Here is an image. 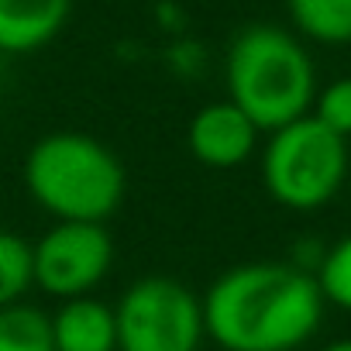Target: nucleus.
I'll return each mask as SVG.
<instances>
[{
	"label": "nucleus",
	"mask_w": 351,
	"mask_h": 351,
	"mask_svg": "<svg viewBox=\"0 0 351 351\" xmlns=\"http://www.w3.org/2000/svg\"><path fill=\"white\" fill-rule=\"evenodd\" d=\"M324 317L317 276L296 262L228 269L204 296L207 334L228 351H293Z\"/></svg>",
	"instance_id": "f257e3e1"
},
{
	"label": "nucleus",
	"mask_w": 351,
	"mask_h": 351,
	"mask_svg": "<svg viewBox=\"0 0 351 351\" xmlns=\"http://www.w3.org/2000/svg\"><path fill=\"white\" fill-rule=\"evenodd\" d=\"M228 100H234L258 131H276L310 114L317 69L296 35L276 25H248L228 49Z\"/></svg>",
	"instance_id": "f03ea898"
},
{
	"label": "nucleus",
	"mask_w": 351,
	"mask_h": 351,
	"mask_svg": "<svg viewBox=\"0 0 351 351\" xmlns=\"http://www.w3.org/2000/svg\"><path fill=\"white\" fill-rule=\"evenodd\" d=\"M25 186L56 221H107L124 200V165L83 131H52L25 158Z\"/></svg>",
	"instance_id": "7ed1b4c3"
},
{
	"label": "nucleus",
	"mask_w": 351,
	"mask_h": 351,
	"mask_svg": "<svg viewBox=\"0 0 351 351\" xmlns=\"http://www.w3.org/2000/svg\"><path fill=\"white\" fill-rule=\"evenodd\" d=\"M351 169L348 138L313 114L269 131L262 152V186L286 210H320L330 204Z\"/></svg>",
	"instance_id": "20e7f679"
},
{
	"label": "nucleus",
	"mask_w": 351,
	"mask_h": 351,
	"mask_svg": "<svg viewBox=\"0 0 351 351\" xmlns=\"http://www.w3.org/2000/svg\"><path fill=\"white\" fill-rule=\"evenodd\" d=\"M117 351H197L207 334L204 300L180 279L145 276L114 306Z\"/></svg>",
	"instance_id": "39448f33"
},
{
	"label": "nucleus",
	"mask_w": 351,
	"mask_h": 351,
	"mask_svg": "<svg viewBox=\"0 0 351 351\" xmlns=\"http://www.w3.org/2000/svg\"><path fill=\"white\" fill-rule=\"evenodd\" d=\"M35 282L59 300L86 296L114 262V241L104 221H56L35 245Z\"/></svg>",
	"instance_id": "423d86ee"
},
{
	"label": "nucleus",
	"mask_w": 351,
	"mask_h": 351,
	"mask_svg": "<svg viewBox=\"0 0 351 351\" xmlns=\"http://www.w3.org/2000/svg\"><path fill=\"white\" fill-rule=\"evenodd\" d=\"M258 134V124L234 100H217L193 114L186 141L207 169H238L255 152Z\"/></svg>",
	"instance_id": "0eeeda50"
},
{
	"label": "nucleus",
	"mask_w": 351,
	"mask_h": 351,
	"mask_svg": "<svg viewBox=\"0 0 351 351\" xmlns=\"http://www.w3.org/2000/svg\"><path fill=\"white\" fill-rule=\"evenodd\" d=\"M73 0H0V52L25 56L49 45L69 18Z\"/></svg>",
	"instance_id": "6e6552de"
},
{
	"label": "nucleus",
	"mask_w": 351,
	"mask_h": 351,
	"mask_svg": "<svg viewBox=\"0 0 351 351\" xmlns=\"http://www.w3.org/2000/svg\"><path fill=\"white\" fill-rule=\"evenodd\" d=\"M56 351H117L114 306L86 296H73L52 317Z\"/></svg>",
	"instance_id": "1a4fd4ad"
},
{
	"label": "nucleus",
	"mask_w": 351,
	"mask_h": 351,
	"mask_svg": "<svg viewBox=\"0 0 351 351\" xmlns=\"http://www.w3.org/2000/svg\"><path fill=\"white\" fill-rule=\"evenodd\" d=\"M286 11L293 28L320 45L351 42V0H286Z\"/></svg>",
	"instance_id": "9d476101"
},
{
	"label": "nucleus",
	"mask_w": 351,
	"mask_h": 351,
	"mask_svg": "<svg viewBox=\"0 0 351 351\" xmlns=\"http://www.w3.org/2000/svg\"><path fill=\"white\" fill-rule=\"evenodd\" d=\"M0 351H56L52 317L21 300L0 306Z\"/></svg>",
	"instance_id": "9b49d317"
},
{
	"label": "nucleus",
	"mask_w": 351,
	"mask_h": 351,
	"mask_svg": "<svg viewBox=\"0 0 351 351\" xmlns=\"http://www.w3.org/2000/svg\"><path fill=\"white\" fill-rule=\"evenodd\" d=\"M32 282H35L32 245L14 231H0V306L18 303Z\"/></svg>",
	"instance_id": "f8f14e48"
},
{
	"label": "nucleus",
	"mask_w": 351,
	"mask_h": 351,
	"mask_svg": "<svg viewBox=\"0 0 351 351\" xmlns=\"http://www.w3.org/2000/svg\"><path fill=\"white\" fill-rule=\"evenodd\" d=\"M313 276H317V286L324 293V303L351 310V234H344L341 241H334L320 255Z\"/></svg>",
	"instance_id": "ddd939ff"
},
{
	"label": "nucleus",
	"mask_w": 351,
	"mask_h": 351,
	"mask_svg": "<svg viewBox=\"0 0 351 351\" xmlns=\"http://www.w3.org/2000/svg\"><path fill=\"white\" fill-rule=\"evenodd\" d=\"M310 114H313L317 121H324L330 131L351 138V76H341V80L327 83V86L313 97Z\"/></svg>",
	"instance_id": "4468645a"
},
{
	"label": "nucleus",
	"mask_w": 351,
	"mask_h": 351,
	"mask_svg": "<svg viewBox=\"0 0 351 351\" xmlns=\"http://www.w3.org/2000/svg\"><path fill=\"white\" fill-rule=\"evenodd\" d=\"M324 351H351V337H344V341H334V344H327Z\"/></svg>",
	"instance_id": "2eb2a0df"
}]
</instances>
